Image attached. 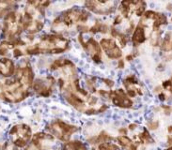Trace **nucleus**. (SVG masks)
<instances>
[{"instance_id":"f257e3e1","label":"nucleus","mask_w":172,"mask_h":150,"mask_svg":"<svg viewBox=\"0 0 172 150\" xmlns=\"http://www.w3.org/2000/svg\"><path fill=\"white\" fill-rule=\"evenodd\" d=\"M68 46L69 42L63 37L48 35L42 37L41 41L36 44L28 47L27 52L30 54H39V53L59 54V53L66 51Z\"/></svg>"},{"instance_id":"f03ea898","label":"nucleus","mask_w":172,"mask_h":150,"mask_svg":"<svg viewBox=\"0 0 172 150\" xmlns=\"http://www.w3.org/2000/svg\"><path fill=\"white\" fill-rule=\"evenodd\" d=\"M88 13L86 12L84 9H71L62 14V16L59 19H56L53 23L54 29H64V28L71 27L74 25L80 23H85L88 20Z\"/></svg>"},{"instance_id":"7ed1b4c3","label":"nucleus","mask_w":172,"mask_h":150,"mask_svg":"<svg viewBox=\"0 0 172 150\" xmlns=\"http://www.w3.org/2000/svg\"><path fill=\"white\" fill-rule=\"evenodd\" d=\"M78 129H79L75 127V126L70 125L61 120L54 121V122L50 123L48 127H47V130H48L51 135H53L56 139L64 143L70 142L71 137Z\"/></svg>"},{"instance_id":"20e7f679","label":"nucleus","mask_w":172,"mask_h":150,"mask_svg":"<svg viewBox=\"0 0 172 150\" xmlns=\"http://www.w3.org/2000/svg\"><path fill=\"white\" fill-rule=\"evenodd\" d=\"M11 142L17 147L26 146L32 139V130L28 125L19 124L11 128L9 132Z\"/></svg>"},{"instance_id":"39448f33","label":"nucleus","mask_w":172,"mask_h":150,"mask_svg":"<svg viewBox=\"0 0 172 150\" xmlns=\"http://www.w3.org/2000/svg\"><path fill=\"white\" fill-rule=\"evenodd\" d=\"M56 138L50 133L38 132L32 136L25 150H50L55 146Z\"/></svg>"},{"instance_id":"423d86ee","label":"nucleus","mask_w":172,"mask_h":150,"mask_svg":"<svg viewBox=\"0 0 172 150\" xmlns=\"http://www.w3.org/2000/svg\"><path fill=\"white\" fill-rule=\"evenodd\" d=\"M101 47L107 55V56L111 59L119 58L122 55L121 48L118 47L117 41L114 38H103L101 41Z\"/></svg>"},{"instance_id":"0eeeda50","label":"nucleus","mask_w":172,"mask_h":150,"mask_svg":"<svg viewBox=\"0 0 172 150\" xmlns=\"http://www.w3.org/2000/svg\"><path fill=\"white\" fill-rule=\"evenodd\" d=\"M89 11L96 14H108L114 11L116 8L115 2H101V1H89L86 3Z\"/></svg>"},{"instance_id":"6e6552de","label":"nucleus","mask_w":172,"mask_h":150,"mask_svg":"<svg viewBox=\"0 0 172 150\" xmlns=\"http://www.w3.org/2000/svg\"><path fill=\"white\" fill-rule=\"evenodd\" d=\"M81 43L83 44V46L85 47L86 51H87L88 54L91 55L93 61L95 62H101V53H102V50H101V47L97 43V41L94 40L92 38H89L88 40H86L85 41H81Z\"/></svg>"},{"instance_id":"1a4fd4ad","label":"nucleus","mask_w":172,"mask_h":150,"mask_svg":"<svg viewBox=\"0 0 172 150\" xmlns=\"http://www.w3.org/2000/svg\"><path fill=\"white\" fill-rule=\"evenodd\" d=\"M110 98H111L113 104L118 106V107L130 108L133 105L132 100L126 95V93H124V91L122 89L112 91L110 94Z\"/></svg>"},{"instance_id":"9d476101","label":"nucleus","mask_w":172,"mask_h":150,"mask_svg":"<svg viewBox=\"0 0 172 150\" xmlns=\"http://www.w3.org/2000/svg\"><path fill=\"white\" fill-rule=\"evenodd\" d=\"M54 85V81L51 80L49 77H46L45 79L38 80L35 84V90L41 96L47 97L51 94L52 86Z\"/></svg>"},{"instance_id":"9b49d317","label":"nucleus","mask_w":172,"mask_h":150,"mask_svg":"<svg viewBox=\"0 0 172 150\" xmlns=\"http://www.w3.org/2000/svg\"><path fill=\"white\" fill-rule=\"evenodd\" d=\"M117 141L124 150H137V146L130 139L127 133L119 134L117 137Z\"/></svg>"},{"instance_id":"f8f14e48","label":"nucleus","mask_w":172,"mask_h":150,"mask_svg":"<svg viewBox=\"0 0 172 150\" xmlns=\"http://www.w3.org/2000/svg\"><path fill=\"white\" fill-rule=\"evenodd\" d=\"M133 43L136 46L137 44L143 43L146 41V34H145V28L142 25H138L135 29V32L133 34Z\"/></svg>"},{"instance_id":"ddd939ff","label":"nucleus","mask_w":172,"mask_h":150,"mask_svg":"<svg viewBox=\"0 0 172 150\" xmlns=\"http://www.w3.org/2000/svg\"><path fill=\"white\" fill-rule=\"evenodd\" d=\"M12 63L9 59H1L0 61V73H2L4 76H9L12 74Z\"/></svg>"},{"instance_id":"4468645a","label":"nucleus","mask_w":172,"mask_h":150,"mask_svg":"<svg viewBox=\"0 0 172 150\" xmlns=\"http://www.w3.org/2000/svg\"><path fill=\"white\" fill-rule=\"evenodd\" d=\"M62 150H88V148L80 141H70L63 144Z\"/></svg>"},{"instance_id":"2eb2a0df","label":"nucleus","mask_w":172,"mask_h":150,"mask_svg":"<svg viewBox=\"0 0 172 150\" xmlns=\"http://www.w3.org/2000/svg\"><path fill=\"white\" fill-rule=\"evenodd\" d=\"M97 150H121V148L117 144H115L111 142H106V143L98 144Z\"/></svg>"},{"instance_id":"dca6fc26","label":"nucleus","mask_w":172,"mask_h":150,"mask_svg":"<svg viewBox=\"0 0 172 150\" xmlns=\"http://www.w3.org/2000/svg\"><path fill=\"white\" fill-rule=\"evenodd\" d=\"M0 150H19V147L14 146L12 143L6 142L2 146V147H0Z\"/></svg>"},{"instance_id":"f3484780","label":"nucleus","mask_w":172,"mask_h":150,"mask_svg":"<svg viewBox=\"0 0 172 150\" xmlns=\"http://www.w3.org/2000/svg\"><path fill=\"white\" fill-rule=\"evenodd\" d=\"M158 126H159V123L157 122H151V123H149V127H150V129H156L157 128H158Z\"/></svg>"},{"instance_id":"a211bd4d","label":"nucleus","mask_w":172,"mask_h":150,"mask_svg":"<svg viewBox=\"0 0 172 150\" xmlns=\"http://www.w3.org/2000/svg\"><path fill=\"white\" fill-rule=\"evenodd\" d=\"M168 144H170V146H172V136L168 138Z\"/></svg>"},{"instance_id":"6ab92c4d","label":"nucleus","mask_w":172,"mask_h":150,"mask_svg":"<svg viewBox=\"0 0 172 150\" xmlns=\"http://www.w3.org/2000/svg\"><path fill=\"white\" fill-rule=\"evenodd\" d=\"M168 132H169L170 133H172V126H171V127H169V128H168Z\"/></svg>"},{"instance_id":"aec40b11","label":"nucleus","mask_w":172,"mask_h":150,"mask_svg":"<svg viewBox=\"0 0 172 150\" xmlns=\"http://www.w3.org/2000/svg\"><path fill=\"white\" fill-rule=\"evenodd\" d=\"M166 150H172V146H170L169 148H168V149H166Z\"/></svg>"},{"instance_id":"412c9836","label":"nucleus","mask_w":172,"mask_h":150,"mask_svg":"<svg viewBox=\"0 0 172 150\" xmlns=\"http://www.w3.org/2000/svg\"><path fill=\"white\" fill-rule=\"evenodd\" d=\"M170 50H172V42H171V44H170Z\"/></svg>"},{"instance_id":"4be33fe9","label":"nucleus","mask_w":172,"mask_h":150,"mask_svg":"<svg viewBox=\"0 0 172 150\" xmlns=\"http://www.w3.org/2000/svg\"><path fill=\"white\" fill-rule=\"evenodd\" d=\"M171 82H172V78H171Z\"/></svg>"}]
</instances>
